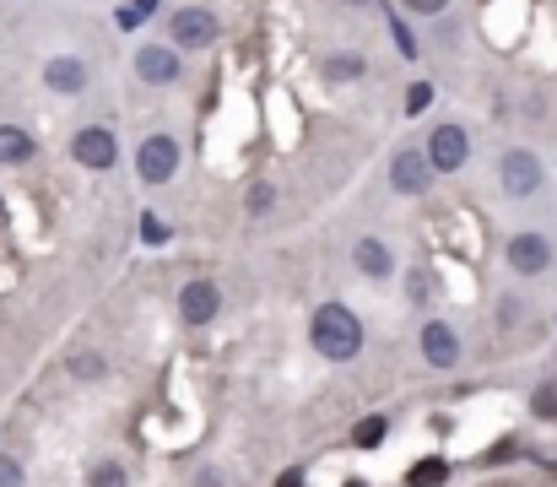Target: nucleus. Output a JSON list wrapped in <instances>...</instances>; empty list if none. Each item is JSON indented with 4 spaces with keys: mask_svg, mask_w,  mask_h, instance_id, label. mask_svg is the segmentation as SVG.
Segmentation results:
<instances>
[{
    "mask_svg": "<svg viewBox=\"0 0 557 487\" xmlns=\"http://www.w3.org/2000/svg\"><path fill=\"white\" fill-rule=\"evenodd\" d=\"M309 336H314V347H320L330 363H352L357 352H363V325H357V314L347 304H325L320 314H314Z\"/></svg>",
    "mask_w": 557,
    "mask_h": 487,
    "instance_id": "obj_1",
    "label": "nucleus"
},
{
    "mask_svg": "<svg viewBox=\"0 0 557 487\" xmlns=\"http://www.w3.org/2000/svg\"><path fill=\"white\" fill-rule=\"evenodd\" d=\"M71 157H76L82 168H92V174L114 168V163H119V141H114V130H103V125L76 130V136H71Z\"/></svg>",
    "mask_w": 557,
    "mask_h": 487,
    "instance_id": "obj_2",
    "label": "nucleus"
},
{
    "mask_svg": "<svg viewBox=\"0 0 557 487\" xmlns=\"http://www.w3.org/2000/svg\"><path fill=\"white\" fill-rule=\"evenodd\" d=\"M168 38H174V49H206L217 38V17L206 6H184L168 17Z\"/></svg>",
    "mask_w": 557,
    "mask_h": 487,
    "instance_id": "obj_3",
    "label": "nucleus"
},
{
    "mask_svg": "<svg viewBox=\"0 0 557 487\" xmlns=\"http://www.w3.org/2000/svg\"><path fill=\"white\" fill-rule=\"evenodd\" d=\"M136 168H141V179H147V184L174 179L179 174V141L174 136H147V141H141V152H136Z\"/></svg>",
    "mask_w": 557,
    "mask_h": 487,
    "instance_id": "obj_4",
    "label": "nucleus"
},
{
    "mask_svg": "<svg viewBox=\"0 0 557 487\" xmlns=\"http://www.w3.org/2000/svg\"><path fill=\"white\" fill-rule=\"evenodd\" d=\"M466 157H471V141H466V130H460V125H439V130H433V141H428L433 174H455V168H466Z\"/></svg>",
    "mask_w": 557,
    "mask_h": 487,
    "instance_id": "obj_5",
    "label": "nucleus"
},
{
    "mask_svg": "<svg viewBox=\"0 0 557 487\" xmlns=\"http://www.w3.org/2000/svg\"><path fill=\"white\" fill-rule=\"evenodd\" d=\"M509 266L520 276H541L552 266V244L541 239V233H514L509 239Z\"/></svg>",
    "mask_w": 557,
    "mask_h": 487,
    "instance_id": "obj_6",
    "label": "nucleus"
},
{
    "mask_svg": "<svg viewBox=\"0 0 557 487\" xmlns=\"http://www.w3.org/2000/svg\"><path fill=\"white\" fill-rule=\"evenodd\" d=\"M536 184H541V157L536 152H509L503 157V190H509L514 201L536 195Z\"/></svg>",
    "mask_w": 557,
    "mask_h": 487,
    "instance_id": "obj_7",
    "label": "nucleus"
},
{
    "mask_svg": "<svg viewBox=\"0 0 557 487\" xmlns=\"http://www.w3.org/2000/svg\"><path fill=\"white\" fill-rule=\"evenodd\" d=\"M390 184L401 195H422L433 184V163L422 152H395V163H390Z\"/></svg>",
    "mask_w": 557,
    "mask_h": 487,
    "instance_id": "obj_8",
    "label": "nucleus"
},
{
    "mask_svg": "<svg viewBox=\"0 0 557 487\" xmlns=\"http://www.w3.org/2000/svg\"><path fill=\"white\" fill-rule=\"evenodd\" d=\"M136 71H141V82H152V87H168V82H179V49H163V44H147L136 55Z\"/></svg>",
    "mask_w": 557,
    "mask_h": 487,
    "instance_id": "obj_9",
    "label": "nucleus"
},
{
    "mask_svg": "<svg viewBox=\"0 0 557 487\" xmlns=\"http://www.w3.org/2000/svg\"><path fill=\"white\" fill-rule=\"evenodd\" d=\"M422 358H428L433 368H455V363H460V336L449 331L444 320L422 325Z\"/></svg>",
    "mask_w": 557,
    "mask_h": 487,
    "instance_id": "obj_10",
    "label": "nucleus"
},
{
    "mask_svg": "<svg viewBox=\"0 0 557 487\" xmlns=\"http://www.w3.org/2000/svg\"><path fill=\"white\" fill-rule=\"evenodd\" d=\"M217 309H222V293H217L211 282H190V287L179 293V314H184V325H206Z\"/></svg>",
    "mask_w": 557,
    "mask_h": 487,
    "instance_id": "obj_11",
    "label": "nucleus"
},
{
    "mask_svg": "<svg viewBox=\"0 0 557 487\" xmlns=\"http://www.w3.org/2000/svg\"><path fill=\"white\" fill-rule=\"evenodd\" d=\"M44 82L55 87V92H82L87 87V65L71 60V55H55V60L44 65Z\"/></svg>",
    "mask_w": 557,
    "mask_h": 487,
    "instance_id": "obj_12",
    "label": "nucleus"
},
{
    "mask_svg": "<svg viewBox=\"0 0 557 487\" xmlns=\"http://www.w3.org/2000/svg\"><path fill=\"white\" fill-rule=\"evenodd\" d=\"M352 260H357V271H363V276H390L395 271V255H390V244H384V239H363L352 249Z\"/></svg>",
    "mask_w": 557,
    "mask_h": 487,
    "instance_id": "obj_13",
    "label": "nucleus"
},
{
    "mask_svg": "<svg viewBox=\"0 0 557 487\" xmlns=\"http://www.w3.org/2000/svg\"><path fill=\"white\" fill-rule=\"evenodd\" d=\"M33 157V136L17 125H0V163H28Z\"/></svg>",
    "mask_w": 557,
    "mask_h": 487,
    "instance_id": "obj_14",
    "label": "nucleus"
},
{
    "mask_svg": "<svg viewBox=\"0 0 557 487\" xmlns=\"http://www.w3.org/2000/svg\"><path fill=\"white\" fill-rule=\"evenodd\" d=\"M444 477H449V466H444L439 455H433V460H422V466H411V471H406V482H411V487H439Z\"/></svg>",
    "mask_w": 557,
    "mask_h": 487,
    "instance_id": "obj_15",
    "label": "nucleus"
},
{
    "mask_svg": "<svg viewBox=\"0 0 557 487\" xmlns=\"http://www.w3.org/2000/svg\"><path fill=\"white\" fill-rule=\"evenodd\" d=\"M87 487H130L125 466H119V460H98V466L87 471Z\"/></svg>",
    "mask_w": 557,
    "mask_h": 487,
    "instance_id": "obj_16",
    "label": "nucleus"
},
{
    "mask_svg": "<svg viewBox=\"0 0 557 487\" xmlns=\"http://www.w3.org/2000/svg\"><path fill=\"white\" fill-rule=\"evenodd\" d=\"M157 6H163V0H130V6H119V28H141Z\"/></svg>",
    "mask_w": 557,
    "mask_h": 487,
    "instance_id": "obj_17",
    "label": "nucleus"
},
{
    "mask_svg": "<svg viewBox=\"0 0 557 487\" xmlns=\"http://www.w3.org/2000/svg\"><path fill=\"white\" fill-rule=\"evenodd\" d=\"M325 71L336 76V82H357V76H363V55H336Z\"/></svg>",
    "mask_w": 557,
    "mask_h": 487,
    "instance_id": "obj_18",
    "label": "nucleus"
},
{
    "mask_svg": "<svg viewBox=\"0 0 557 487\" xmlns=\"http://www.w3.org/2000/svg\"><path fill=\"white\" fill-rule=\"evenodd\" d=\"M379 439H384V417H363V428L352 433V444H357V450H374Z\"/></svg>",
    "mask_w": 557,
    "mask_h": 487,
    "instance_id": "obj_19",
    "label": "nucleus"
},
{
    "mask_svg": "<svg viewBox=\"0 0 557 487\" xmlns=\"http://www.w3.org/2000/svg\"><path fill=\"white\" fill-rule=\"evenodd\" d=\"M271 201H276V190H271V184H249L244 206H249V212H255V217H265V212H271Z\"/></svg>",
    "mask_w": 557,
    "mask_h": 487,
    "instance_id": "obj_20",
    "label": "nucleus"
},
{
    "mask_svg": "<svg viewBox=\"0 0 557 487\" xmlns=\"http://www.w3.org/2000/svg\"><path fill=\"white\" fill-rule=\"evenodd\" d=\"M71 374L98 379V374H103V358H98V352H82V358H71Z\"/></svg>",
    "mask_w": 557,
    "mask_h": 487,
    "instance_id": "obj_21",
    "label": "nucleus"
},
{
    "mask_svg": "<svg viewBox=\"0 0 557 487\" xmlns=\"http://www.w3.org/2000/svg\"><path fill=\"white\" fill-rule=\"evenodd\" d=\"M390 33H395V49H401V55H406V60H411V55H417V38H411V33H406V22H401V17H390Z\"/></svg>",
    "mask_w": 557,
    "mask_h": 487,
    "instance_id": "obj_22",
    "label": "nucleus"
},
{
    "mask_svg": "<svg viewBox=\"0 0 557 487\" xmlns=\"http://www.w3.org/2000/svg\"><path fill=\"white\" fill-rule=\"evenodd\" d=\"M428 103H433V87H428V82H417V87L406 92V114H422Z\"/></svg>",
    "mask_w": 557,
    "mask_h": 487,
    "instance_id": "obj_23",
    "label": "nucleus"
},
{
    "mask_svg": "<svg viewBox=\"0 0 557 487\" xmlns=\"http://www.w3.org/2000/svg\"><path fill=\"white\" fill-rule=\"evenodd\" d=\"M401 6L411 11V17H433V11H444L449 0H401Z\"/></svg>",
    "mask_w": 557,
    "mask_h": 487,
    "instance_id": "obj_24",
    "label": "nucleus"
},
{
    "mask_svg": "<svg viewBox=\"0 0 557 487\" xmlns=\"http://www.w3.org/2000/svg\"><path fill=\"white\" fill-rule=\"evenodd\" d=\"M530 406H536V417H557V390H536Z\"/></svg>",
    "mask_w": 557,
    "mask_h": 487,
    "instance_id": "obj_25",
    "label": "nucleus"
},
{
    "mask_svg": "<svg viewBox=\"0 0 557 487\" xmlns=\"http://www.w3.org/2000/svg\"><path fill=\"white\" fill-rule=\"evenodd\" d=\"M141 239H147V244H157V239H168V228H163V222H157V217H141Z\"/></svg>",
    "mask_w": 557,
    "mask_h": 487,
    "instance_id": "obj_26",
    "label": "nucleus"
},
{
    "mask_svg": "<svg viewBox=\"0 0 557 487\" xmlns=\"http://www.w3.org/2000/svg\"><path fill=\"white\" fill-rule=\"evenodd\" d=\"M0 487H22V471H17V460H0Z\"/></svg>",
    "mask_w": 557,
    "mask_h": 487,
    "instance_id": "obj_27",
    "label": "nucleus"
},
{
    "mask_svg": "<svg viewBox=\"0 0 557 487\" xmlns=\"http://www.w3.org/2000/svg\"><path fill=\"white\" fill-rule=\"evenodd\" d=\"M276 487H303V482H298V477H282V482H276Z\"/></svg>",
    "mask_w": 557,
    "mask_h": 487,
    "instance_id": "obj_28",
    "label": "nucleus"
},
{
    "mask_svg": "<svg viewBox=\"0 0 557 487\" xmlns=\"http://www.w3.org/2000/svg\"><path fill=\"white\" fill-rule=\"evenodd\" d=\"M352 6H363V0H352Z\"/></svg>",
    "mask_w": 557,
    "mask_h": 487,
    "instance_id": "obj_29",
    "label": "nucleus"
},
{
    "mask_svg": "<svg viewBox=\"0 0 557 487\" xmlns=\"http://www.w3.org/2000/svg\"><path fill=\"white\" fill-rule=\"evenodd\" d=\"M352 487H363V482H352Z\"/></svg>",
    "mask_w": 557,
    "mask_h": 487,
    "instance_id": "obj_30",
    "label": "nucleus"
}]
</instances>
